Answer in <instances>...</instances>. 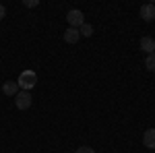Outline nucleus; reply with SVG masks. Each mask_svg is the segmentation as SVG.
<instances>
[{"mask_svg":"<svg viewBox=\"0 0 155 153\" xmlns=\"http://www.w3.org/2000/svg\"><path fill=\"white\" fill-rule=\"evenodd\" d=\"M17 83H19V87H21L23 91H29L31 87H35V83H37V75H35L33 71H23L21 75H19Z\"/></svg>","mask_w":155,"mask_h":153,"instance_id":"1","label":"nucleus"},{"mask_svg":"<svg viewBox=\"0 0 155 153\" xmlns=\"http://www.w3.org/2000/svg\"><path fill=\"white\" fill-rule=\"evenodd\" d=\"M4 15H6V8H4V6H2V4H0V21H2V19H4Z\"/></svg>","mask_w":155,"mask_h":153,"instance_id":"13","label":"nucleus"},{"mask_svg":"<svg viewBox=\"0 0 155 153\" xmlns=\"http://www.w3.org/2000/svg\"><path fill=\"white\" fill-rule=\"evenodd\" d=\"M66 21H68V25L71 27H81V25L85 23V17H83V12L79 11V8H71V11L66 12Z\"/></svg>","mask_w":155,"mask_h":153,"instance_id":"3","label":"nucleus"},{"mask_svg":"<svg viewBox=\"0 0 155 153\" xmlns=\"http://www.w3.org/2000/svg\"><path fill=\"white\" fill-rule=\"evenodd\" d=\"M141 17H143V21H155V4H143L141 6Z\"/></svg>","mask_w":155,"mask_h":153,"instance_id":"4","label":"nucleus"},{"mask_svg":"<svg viewBox=\"0 0 155 153\" xmlns=\"http://www.w3.org/2000/svg\"><path fill=\"white\" fill-rule=\"evenodd\" d=\"M81 39V33H79V29H74V27H68L66 31H64V42L66 44H77Z\"/></svg>","mask_w":155,"mask_h":153,"instance_id":"6","label":"nucleus"},{"mask_svg":"<svg viewBox=\"0 0 155 153\" xmlns=\"http://www.w3.org/2000/svg\"><path fill=\"white\" fill-rule=\"evenodd\" d=\"M37 4H39L37 0H25V6H27V8H35Z\"/></svg>","mask_w":155,"mask_h":153,"instance_id":"12","label":"nucleus"},{"mask_svg":"<svg viewBox=\"0 0 155 153\" xmlns=\"http://www.w3.org/2000/svg\"><path fill=\"white\" fill-rule=\"evenodd\" d=\"M79 33H81L83 37H91V35H93V25L83 23L81 27H79Z\"/></svg>","mask_w":155,"mask_h":153,"instance_id":"9","label":"nucleus"},{"mask_svg":"<svg viewBox=\"0 0 155 153\" xmlns=\"http://www.w3.org/2000/svg\"><path fill=\"white\" fill-rule=\"evenodd\" d=\"M141 50L147 52V56H149V54H155V39L149 37V35L141 37Z\"/></svg>","mask_w":155,"mask_h":153,"instance_id":"5","label":"nucleus"},{"mask_svg":"<svg viewBox=\"0 0 155 153\" xmlns=\"http://www.w3.org/2000/svg\"><path fill=\"white\" fill-rule=\"evenodd\" d=\"M17 99H15V104H17V110H29L31 104H33V97L29 91H21V93L15 95Z\"/></svg>","mask_w":155,"mask_h":153,"instance_id":"2","label":"nucleus"},{"mask_svg":"<svg viewBox=\"0 0 155 153\" xmlns=\"http://www.w3.org/2000/svg\"><path fill=\"white\" fill-rule=\"evenodd\" d=\"M143 145L147 149H155V128H147L143 135Z\"/></svg>","mask_w":155,"mask_h":153,"instance_id":"7","label":"nucleus"},{"mask_svg":"<svg viewBox=\"0 0 155 153\" xmlns=\"http://www.w3.org/2000/svg\"><path fill=\"white\" fill-rule=\"evenodd\" d=\"M74 153H95V151H93L91 147H87V145H83V147H79V149H77Z\"/></svg>","mask_w":155,"mask_h":153,"instance_id":"11","label":"nucleus"},{"mask_svg":"<svg viewBox=\"0 0 155 153\" xmlns=\"http://www.w3.org/2000/svg\"><path fill=\"white\" fill-rule=\"evenodd\" d=\"M145 66H147L151 72H155V54H149V56H147V60H145Z\"/></svg>","mask_w":155,"mask_h":153,"instance_id":"10","label":"nucleus"},{"mask_svg":"<svg viewBox=\"0 0 155 153\" xmlns=\"http://www.w3.org/2000/svg\"><path fill=\"white\" fill-rule=\"evenodd\" d=\"M2 93H4V95H17V93H19V83H17V81L2 83Z\"/></svg>","mask_w":155,"mask_h":153,"instance_id":"8","label":"nucleus"}]
</instances>
